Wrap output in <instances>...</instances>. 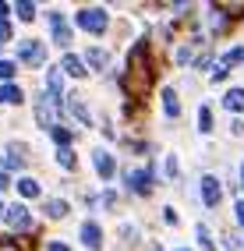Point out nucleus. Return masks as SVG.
I'll use <instances>...</instances> for the list:
<instances>
[{"label": "nucleus", "instance_id": "obj_1", "mask_svg": "<svg viewBox=\"0 0 244 251\" xmlns=\"http://www.w3.org/2000/svg\"><path fill=\"white\" fill-rule=\"evenodd\" d=\"M127 85L135 96H145L152 85V60H149V43H135L131 57H127Z\"/></svg>", "mask_w": 244, "mask_h": 251}, {"label": "nucleus", "instance_id": "obj_2", "mask_svg": "<svg viewBox=\"0 0 244 251\" xmlns=\"http://www.w3.org/2000/svg\"><path fill=\"white\" fill-rule=\"evenodd\" d=\"M18 60L28 64V68H43V64H46V43H39V39H22V43H18Z\"/></svg>", "mask_w": 244, "mask_h": 251}, {"label": "nucleus", "instance_id": "obj_3", "mask_svg": "<svg viewBox=\"0 0 244 251\" xmlns=\"http://www.w3.org/2000/svg\"><path fill=\"white\" fill-rule=\"evenodd\" d=\"M74 25L85 28V32H92V36H99V32L106 28V11L103 7H85V11L74 14Z\"/></svg>", "mask_w": 244, "mask_h": 251}, {"label": "nucleus", "instance_id": "obj_4", "mask_svg": "<svg viewBox=\"0 0 244 251\" xmlns=\"http://www.w3.org/2000/svg\"><path fill=\"white\" fill-rule=\"evenodd\" d=\"M124 180H127V191H135V195H149V191H152V184H156V174H152V170H127Z\"/></svg>", "mask_w": 244, "mask_h": 251}, {"label": "nucleus", "instance_id": "obj_5", "mask_svg": "<svg viewBox=\"0 0 244 251\" xmlns=\"http://www.w3.org/2000/svg\"><path fill=\"white\" fill-rule=\"evenodd\" d=\"M4 223H7L11 230H28V226H32V212H28V205H22V202L7 205V209H4Z\"/></svg>", "mask_w": 244, "mask_h": 251}, {"label": "nucleus", "instance_id": "obj_6", "mask_svg": "<svg viewBox=\"0 0 244 251\" xmlns=\"http://www.w3.org/2000/svg\"><path fill=\"white\" fill-rule=\"evenodd\" d=\"M220 198H223L220 180H216L213 174H205V177H202V202H205V209H216V205H220Z\"/></svg>", "mask_w": 244, "mask_h": 251}, {"label": "nucleus", "instance_id": "obj_7", "mask_svg": "<svg viewBox=\"0 0 244 251\" xmlns=\"http://www.w3.org/2000/svg\"><path fill=\"white\" fill-rule=\"evenodd\" d=\"M81 241H85V248H92V251H99V248H103V226L96 223V220H89V223H81Z\"/></svg>", "mask_w": 244, "mask_h": 251}, {"label": "nucleus", "instance_id": "obj_8", "mask_svg": "<svg viewBox=\"0 0 244 251\" xmlns=\"http://www.w3.org/2000/svg\"><path fill=\"white\" fill-rule=\"evenodd\" d=\"M68 110L78 117L81 127H92V113H89V106H85V99H81V96H68Z\"/></svg>", "mask_w": 244, "mask_h": 251}, {"label": "nucleus", "instance_id": "obj_9", "mask_svg": "<svg viewBox=\"0 0 244 251\" xmlns=\"http://www.w3.org/2000/svg\"><path fill=\"white\" fill-rule=\"evenodd\" d=\"M92 166H96V174H99L103 180H110V177H113V170H117V166H113V156H110V152H103V149L92 156Z\"/></svg>", "mask_w": 244, "mask_h": 251}, {"label": "nucleus", "instance_id": "obj_10", "mask_svg": "<svg viewBox=\"0 0 244 251\" xmlns=\"http://www.w3.org/2000/svg\"><path fill=\"white\" fill-rule=\"evenodd\" d=\"M46 92H50L53 99L64 96V75H60V68H46Z\"/></svg>", "mask_w": 244, "mask_h": 251}, {"label": "nucleus", "instance_id": "obj_11", "mask_svg": "<svg viewBox=\"0 0 244 251\" xmlns=\"http://www.w3.org/2000/svg\"><path fill=\"white\" fill-rule=\"evenodd\" d=\"M60 75H71V78H85L89 71H85V64H81V57L68 53V57H64V64H60Z\"/></svg>", "mask_w": 244, "mask_h": 251}, {"label": "nucleus", "instance_id": "obj_12", "mask_svg": "<svg viewBox=\"0 0 244 251\" xmlns=\"http://www.w3.org/2000/svg\"><path fill=\"white\" fill-rule=\"evenodd\" d=\"M81 64H89L92 71H103L106 64H110V53H106V50H99V46H92L89 53H85V60H81Z\"/></svg>", "mask_w": 244, "mask_h": 251}, {"label": "nucleus", "instance_id": "obj_13", "mask_svg": "<svg viewBox=\"0 0 244 251\" xmlns=\"http://www.w3.org/2000/svg\"><path fill=\"white\" fill-rule=\"evenodd\" d=\"M46 216H50V220H64V216L71 212V205L64 202V198H46V209H43Z\"/></svg>", "mask_w": 244, "mask_h": 251}, {"label": "nucleus", "instance_id": "obj_14", "mask_svg": "<svg viewBox=\"0 0 244 251\" xmlns=\"http://www.w3.org/2000/svg\"><path fill=\"white\" fill-rule=\"evenodd\" d=\"M0 99L4 103H25V92H22V85H14V81H7V85H0Z\"/></svg>", "mask_w": 244, "mask_h": 251}, {"label": "nucleus", "instance_id": "obj_15", "mask_svg": "<svg viewBox=\"0 0 244 251\" xmlns=\"http://www.w3.org/2000/svg\"><path fill=\"white\" fill-rule=\"evenodd\" d=\"M163 110H167V117L181 113V103H177V92L173 89H163Z\"/></svg>", "mask_w": 244, "mask_h": 251}, {"label": "nucleus", "instance_id": "obj_16", "mask_svg": "<svg viewBox=\"0 0 244 251\" xmlns=\"http://www.w3.org/2000/svg\"><path fill=\"white\" fill-rule=\"evenodd\" d=\"M50 138H53V142H57L60 149H68L74 135H71V131H68V127H60V124H50Z\"/></svg>", "mask_w": 244, "mask_h": 251}, {"label": "nucleus", "instance_id": "obj_17", "mask_svg": "<svg viewBox=\"0 0 244 251\" xmlns=\"http://www.w3.org/2000/svg\"><path fill=\"white\" fill-rule=\"evenodd\" d=\"M25 198H36L39 195V180H32V177H18V184H14Z\"/></svg>", "mask_w": 244, "mask_h": 251}, {"label": "nucleus", "instance_id": "obj_18", "mask_svg": "<svg viewBox=\"0 0 244 251\" xmlns=\"http://www.w3.org/2000/svg\"><path fill=\"white\" fill-rule=\"evenodd\" d=\"M50 117H53V106L46 103V96H43L39 103H36V121H39L43 127H50Z\"/></svg>", "mask_w": 244, "mask_h": 251}, {"label": "nucleus", "instance_id": "obj_19", "mask_svg": "<svg viewBox=\"0 0 244 251\" xmlns=\"http://www.w3.org/2000/svg\"><path fill=\"white\" fill-rule=\"evenodd\" d=\"M223 106L226 110H244V89H230L226 99H223Z\"/></svg>", "mask_w": 244, "mask_h": 251}, {"label": "nucleus", "instance_id": "obj_20", "mask_svg": "<svg viewBox=\"0 0 244 251\" xmlns=\"http://www.w3.org/2000/svg\"><path fill=\"white\" fill-rule=\"evenodd\" d=\"M14 75H18V64H11V60H0V81H4V85H7V81H11Z\"/></svg>", "mask_w": 244, "mask_h": 251}, {"label": "nucleus", "instance_id": "obj_21", "mask_svg": "<svg viewBox=\"0 0 244 251\" xmlns=\"http://www.w3.org/2000/svg\"><path fill=\"white\" fill-rule=\"evenodd\" d=\"M14 14H18L22 22H32V18H36V7H32V4H25V0H22V4H14Z\"/></svg>", "mask_w": 244, "mask_h": 251}, {"label": "nucleus", "instance_id": "obj_22", "mask_svg": "<svg viewBox=\"0 0 244 251\" xmlns=\"http://www.w3.org/2000/svg\"><path fill=\"white\" fill-rule=\"evenodd\" d=\"M53 43H57V46H68V43H71V28H68V25H57V28H53Z\"/></svg>", "mask_w": 244, "mask_h": 251}, {"label": "nucleus", "instance_id": "obj_23", "mask_svg": "<svg viewBox=\"0 0 244 251\" xmlns=\"http://www.w3.org/2000/svg\"><path fill=\"white\" fill-rule=\"evenodd\" d=\"M198 131H213V110L209 106L198 110Z\"/></svg>", "mask_w": 244, "mask_h": 251}, {"label": "nucleus", "instance_id": "obj_24", "mask_svg": "<svg viewBox=\"0 0 244 251\" xmlns=\"http://www.w3.org/2000/svg\"><path fill=\"white\" fill-rule=\"evenodd\" d=\"M0 166H4V170H14V166H18V170H22V166H25V156H14V152H7L4 159H0Z\"/></svg>", "mask_w": 244, "mask_h": 251}, {"label": "nucleus", "instance_id": "obj_25", "mask_svg": "<svg viewBox=\"0 0 244 251\" xmlns=\"http://www.w3.org/2000/svg\"><path fill=\"white\" fill-rule=\"evenodd\" d=\"M244 60V46H237V50H230V53H226L220 64H223V68H230V64H241Z\"/></svg>", "mask_w": 244, "mask_h": 251}, {"label": "nucleus", "instance_id": "obj_26", "mask_svg": "<svg viewBox=\"0 0 244 251\" xmlns=\"http://www.w3.org/2000/svg\"><path fill=\"white\" fill-rule=\"evenodd\" d=\"M57 163L64 166V170H71V166H74V152H71V149H60V152H57Z\"/></svg>", "mask_w": 244, "mask_h": 251}, {"label": "nucleus", "instance_id": "obj_27", "mask_svg": "<svg viewBox=\"0 0 244 251\" xmlns=\"http://www.w3.org/2000/svg\"><path fill=\"white\" fill-rule=\"evenodd\" d=\"M198 241H202V251H213V241H209V226H198Z\"/></svg>", "mask_w": 244, "mask_h": 251}, {"label": "nucleus", "instance_id": "obj_28", "mask_svg": "<svg viewBox=\"0 0 244 251\" xmlns=\"http://www.w3.org/2000/svg\"><path fill=\"white\" fill-rule=\"evenodd\" d=\"M46 251H71L64 241H46Z\"/></svg>", "mask_w": 244, "mask_h": 251}, {"label": "nucleus", "instance_id": "obj_29", "mask_svg": "<svg viewBox=\"0 0 244 251\" xmlns=\"http://www.w3.org/2000/svg\"><path fill=\"white\" fill-rule=\"evenodd\" d=\"M167 177H177V159L167 156Z\"/></svg>", "mask_w": 244, "mask_h": 251}, {"label": "nucleus", "instance_id": "obj_30", "mask_svg": "<svg viewBox=\"0 0 244 251\" xmlns=\"http://www.w3.org/2000/svg\"><path fill=\"white\" fill-rule=\"evenodd\" d=\"M226 78V68H223V64H216V68H213V81H223Z\"/></svg>", "mask_w": 244, "mask_h": 251}, {"label": "nucleus", "instance_id": "obj_31", "mask_svg": "<svg viewBox=\"0 0 244 251\" xmlns=\"http://www.w3.org/2000/svg\"><path fill=\"white\" fill-rule=\"evenodd\" d=\"M163 220H167V223H170V226H173V223H177V212H173V209H170V205H167V209H163Z\"/></svg>", "mask_w": 244, "mask_h": 251}, {"label": "nucleus", "instance_id": "obj_32", "mask_svg": "<svg viewBox=\"0 0 244 251\" xmlns=\"http://www.w3.org/2000/svg\"><path fill=\"white\" fill-rule=\"evenodd\" d=\"M50 25H53V28L64 25V14H60V11H50Z\"/></svg>", "mask_w": 244, "mask_h": 251}, {"label": "nucleus", "instance_id": "obj_33", "mask_svg": "<svg viewBox=\"0 0 244 251\" xmlns=\"http://www.w3.org/2000/svg\"><path fill=\"white\" fill-rule=\"evenodd\" d=\"M234 212H237V223L244 226V198H237V209H234Z\"/></svg>", "mask_w": 244, "mask_h": 251}, {"label": "nucleus", "instance_id": "obj_34", "mask_svg": "<svg viewBox=\"0 0 244 251\" xmlns=\"http://www.w3.org/2000/svg\"><path fill=\"white\" fill-rule=\"evenodd\" d=\"M4 39H11V25H7V22H0V43H4Z\"/></svg>", "mask_w": 244, "mask_h": 251}, {"label": "nucleus", "instance_id": "obj_35", "mask_svg": "<svg viewBox=\"0 0 244 251\" xmlns=\"http://www.w3.org/2000/svg\"><path fill=\"white\" fill-rule=\"evenodd\" d=\"M223 241H226V248H230V251H237V244H241V241L234 237V233H226V237H223Z\"/></svg>", "mask_w": 244, "mask_h": 251}, {"label": "nucleus", "instance_id": "obj_36", "mask_svg": "<svg viewBox=\"0 0 244 251\" xmlns=\"http://www.w3.org/2000/svg\"><path fill=\"white\" fill-rule=\"evenodd\" d=\"M230 131H234V135H244V121H234V124H230Z\"/></svg>", "mask_w": 244, "mask_h": 251}, {"label": "nucleus", "instance_id": "obj_37", "mask_svg": "<svg viewBox=\"0 0 244 251\" xmlns=\"http://www.w3.org/2000/svg\"><path fill=\"white\" fill-rule=\"evenodd\" d=\"M4 188H11V180H7V174H0V191Z\"/></svg>", "mask_w": 244, "mask_h": 251}, {"label": "nucleus", "instance_id": "obj_38", "mask_svg": "<svg viewBox=\"0 0 244 251\" xmlns=\"http://www.w3.org/2000/svg\"><path fill=\"white\" fill-rule=\"evenodd\" d=\"M7 11H11L7 4H0V22H4V18H7Z\"/></svg>", "mask_w": 244, "mask_h": 251}, {"label": "nucleus", "instance_id": "obj_39", "mask_svg": "<svg viewBox=\"0 0 244 251\" xmlns=\"http://www.w3.org/2000/svg\"><path fill=\"white\" fill-rule=\"evenodd\" d=\"M241 188H244V163H241Z\"/></svg>", "mask_w": 244, "mask_h": 251}, {"label": "nucleus", "instance_id": "obj_40", "mask_svg": "<svg viewBox=\"0 0 244 251\" xmlns=\"http://www.w3.org/2000/svg\"><path fill=\"white\" fill-rule=\"evenodd\" d=\"M0 220H4V205H0Z\"/></svg>", "mask_w": 244, "mask_h": 251}, {"label": "nucleus", "instance_id": "obj_41", "mask_svg": "<svg viewBox=\"0 0 244 251\" xmlns=\"http://www.w3.org/2000/svg\"><path fill=\"white\" fill-rule=\"evenodd\" d=\"M177 251H188V248H177Z\"/></svg>", "mask_w": 244, "mask_h": 251}, {"label": "nucleus", "instance_id": "obj_42", "mask_svg": "<svg viewBox=\"0 0 244 251\" xmlns=\"http://www.w3.org/2000/svg\"><path fill=\"white\" fill-rule=\"evenodd\" d=\"M152 251H163V248H152Z\"/></svg>", "mask_w": 244, "mask_h": 251}]
</instances>
